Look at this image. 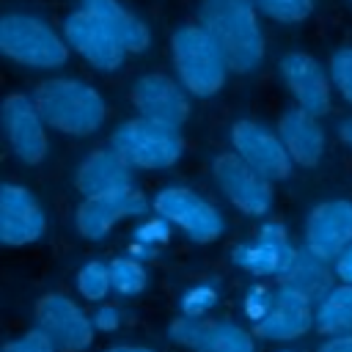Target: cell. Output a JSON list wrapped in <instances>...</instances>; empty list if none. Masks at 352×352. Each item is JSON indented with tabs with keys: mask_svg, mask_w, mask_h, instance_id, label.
Instances as JSON below:
<instances>
[{
	"mask_svg": "<svg viewBox=\"0 0 352 352\" xmlns=\"http://www.w3.org/2000/svg\"><path fill=\"white\" fill-rule=\"evenodd\" d=\"M198 22L226 52L231 72L250 74L264 60V33L253 0H201Z\"/></svg>",
	"mask_w": 352,
	"mask_h": 352,
	"instance_id": "6da1fadb",
	"label": "cell"
},
{
	"mask_svg": "<svg viewBox=\"0 0 352 352\" xmlns=\"http://www.w3.org/2000/svg\"><path fill=\"white\" fill-rule=\"evenodd\" d=\"M33 99L47 126L69 138H88L99 132L107 118L102 94L77 77H50L36 85Z\"/></svg>",
	"mask_w": 352,
	"mask_h": 352,
	"instance_id": "7a4b0ae2",
	"label": "cell"
},
{
	"mask_svg": "<svg viewBox=\"0 0 352 352\" xmlns=\"http://www.w3.org/2000/svg\"><path fill=\"white\" fill-rule=\"evenodd\" d=\"M170 60L176 69V80L198 99H209L220 94L226 77L231 72L226 52L212 38V33L198 25H182L170 36Z\"/></svg>",
	"mask_w": 352,
	"mask_h": 352,
	"instance_id": "3957f363",
	"label": "cell"
},
{
	"mask_svg": "<svg viewBox=\"0 0 352 352\" xmlns=\"http://www.w3.org/2000/svg\"><path fill=\"white\" fill-rule=\"evenodd\" d=\"M0 50L16 66L41 72L60 69L72 52L63 33L28 11H8L0 19Z\"/></svg>",
	"mask_w": 352,
	"mask_h": 352,
	"instance_id": "277c9868",
	"label": "cell"
},
{
	"mask_svg": "<svg viewBox=\"0 0 352 352\" xmlns=\"http://www.w3.org/2000/svg\"><path fill=\"white\" fill-rule=\"evenodd\" d=\"M110 146L135 168V170H168L184 154V140L179 126L160 124L154 118L138 116L116 126Z\"/></svg>",
	"mask_w": 352,
	"mask_h": 352,
	"instance_id": "5b68a950",
	"label": "cell"
},
{
	"mask_svg": "<svg viewBox=\"0 0 352 352\" xmlns=\"http://www.w3.org/2000/svg\"><path fill=\"white\" fill-rule=\"evenodd\" d=\"M151 206H154V212L168 217L173 223V228L182 231L195 245H209V242L220 239L226 231L223 212L209 198H204L201 192H195L190 187L170 184L154 195Z\"/></svg>",
	"mask_w": 352,
	"mask_h": 352,
	"instance_id": "8992f818",
	"label": "cell"
},
{
	"mask_svg": "<svg viewBox=\"0 0 352 352\" xmlns=\"http://www.w3.org/2000/svg\"><path fill=\"white\" fill-rule=\"evenodd\" d=\"M300 248H294L289 231L278 220H264L258 231L231 248V264L258 280H280L292 267Z\"/></svg>",
	"mask_w": 352,
	"mask_h": 352,
	"instance_id": "52a82bcc",
	"label": "cell"
},
{
	"mask_svg": "<svg viewBox=\"0 0 352 352\" xmlns=\"http://www.w3.org/2000/svg\"><path fill=\"white\" fill-rule=\"evenodd\" d=\"M212 176L220 195L248 217H267L272 209V182L250 168L234 148L217 154L212 162Z\"/></svg>",
	"mask_w": 352,
	"mask_h": 352,
	"instance_id": "ba28073f",
	"label": "cell"
},
{
	"mask_svg": "<svg viewBox=\"0 0 352 352\" xmlns=\"http://www.w3.org/2000/svg\"><path fill=\"white\" fill-rule=\"evenodd\" d=\"M33 316H36V327L55 344L58 352H85L94 344L96 336L94 319L80 308L77 300L60 292H50L38 297Z\"/></svg>",
	"mask_w": 352,
	"mask_h": 352,
	"instance_id": "9c48e42d",
	"label": "cell"
},
{
	"mask_svg": "<svg viewBox=\"0 0 352 352\" xmlns=\"http://www.w3.org/2000/svg\"><path fill=\"white\" fill-rule=\"evenodd\" d=\"M60 33L66 36L72 52H77L96 72H116V69H121L124 58L129 55L124 41L96 14H91L82 6H77L63 19Z\"/></svg>",
	"mask_w": 352,
	"mask_h": 352,
	"instance_id": "30bf717a",
	"label": "cell"
},
{
	"mask_svg": "<svg viewBox=\"0 0 352 352\" xmlns=\"http://www.w3.org/2000/svg\"><path fill=\"white\" fill-rule=\"evenodd\" d=\"M228 138H231V148L270 182H283L292 176L294 160L278 129H270L267 124L253 118H239L231 124Z\"/></svg>",
	"mask_w": 352,
	"mask_h": 352,
	"instance_id": "8fae6325",
	"label": "cell"
},
{
	"mask_svg": "<svg viewBox=\"0 0 352 352\" xmlns=\"http://www.w3.org/2000/svg\"><path fill=\"white\" fill-rule=\"evenodd\" d=\"M151 201L146 198V192L135 184L124 187V190H116V192H107V195H91L85 198L77 212H74V226L80 231V236L96 242V239H104L121 220H138L143 214H148Z\"/></svg>",
	"mask_w": 352,
	"mask_h": 352,
	"instance_id": "7c38bea8",
	"label": "cell"
},
{
	"mask_svg": "<svg viewBox=\"0 0 352 352\" xmlns=\"http://www.w3.org/2000/svg\"><path fill=\"white\" fill-rule=\"evenodd\" d=\"M168 341L190 352H256V333L226 319L179 316L168 324Z\"/></svg>",
	"mask_w": 352,
	"mask_h": 352,
	"instance_id": "4fadbf2b",
	"label": "cell"
},
{
	"mask_svg": "<svg viewBox=\"0 0 352 352\" xmlns=\"http://www.w3.org/2000/svg\"><path fill=\"white\" fill-rule=\"evenodd\" d=\"M3 132L22 165H41L50 151L47 121L33 96L8 94L3 102Z\"/></svg>",
	"mask_w": 352,
	"mask_h": 352,
	"instance_id": "5bb4252c",
	"label": "cell"
},
{
	"mask_svg": "<svg viewBox=\"0 0 352 352\" xmlns=\"http://www.w3.org/2000/svg\"><path fill=\"white\" fill-rule=\"evenodd\" d=\"M278 74L280 82L286 85V91L292 94L294 104L314 113V116H324L333 104V77L330 72L308 52H286L278 63Z\"/></svg>",
	"mask_w": 352,
	"mask_h": 352,
	"instance_id": "9a60e30c",
	"label": "cell"
},
{
	"mask_svg": "<svg viewBox=\"0 0 352 352\" xmlns=\"http://www.w3.org/2000/svg\"><path fill=\"white\" fill-rule=\"evenodd\" d=\"M47 214L38 198L22 184H3L0 190V242L6 248H25L44 236Z\"/></svg>",
	"mask_w": 352,
	"mask_h": 352,
	"instance_id": "2e32d148",
	"label": "cell"
},
{
	"mask_svg": "<svg viewBox=\"0 0 352 352\" xmlns=\"http://www.w3.org/2000/svg\"><path fill=\"white\" fill-rule=\"evenodd\" d=\"M187 94L190 91L168 74H143L132 82L129 102L138 110V116H146L160 124H170V126L182 129L184 121L190 118Z\"/></svg>",
	"mask_w": 352,
	"mask_h": 352,
	"instance_id": "e0dca14e",
	"label": "cell"
},
{
	"mask_svg": "<svg viewBox=\"0 0 352 352\" xmlns=\"http://www.w3.org/2000/svg\"><path fill=\"white\" fill-rule=\"evenodd\" d=\"M352 245V201L330 198L316 204L305 217V248L336 261Z\"/></svg>",
	"mask_w": 352,
	"mask_h": 352,
	"instance_id": "ac0fdd59",
	"label": "cell"
},
{
	"mask_svg": "<svg viewBox=\"0 0 352 352\" xmlns=\"http://www.w3.org/2000/svg\"><path fill=\"white\" fill-rule=\"evenodd\" d=\"M314 327V302L278 286L275 302L267 311L264 319H258L253 324L256 338L261 341H272V344H289L302 338L308 330Z\"/></svg>",
	"mask_w": 352,
	"mask_h": 352,
	"instance_id": "d6986e66",
	"label": "cell"
},
{
	"mask_svg": "<svg viewBox=\"0 0 352 352\" xmlns=\"http://www.w3.org/2000/svg\"><path fill=\"white\" fill-rule=\"evenodd\" d=\"M132 165L113 148H96L88 157H82V162L74 170V187L82 192V198L91 195H107L116 190H124L132 182Z\"/></svg>",
	"mask_w": 352,
	"mask_h": 352,
	"instance_id": "ffe728a7",
	"label": "cell"
},
{
	"mask_svg": "<svg viewBox=\"0 0 352 352\" xmlns=\"http://www.w3.org/2000/svg\"><path fill=\"white\" fill-rule=\"evenodd\" d=\"M278 132H280L294 165L314 168L324 157V129L319 124V116L294 104L292 110H286L280 116Z\"/></svg>",
	"mask_w": 352,
	"mask_h": 352,
	"instance_id": "44dd1931",
	"label": "cell"
},
{
	"mask_svg": "<svg viewBox=\"0 0 352 352\" xmlns=\"http://www.w3.org/2000/svg\"><path fill=\"white\" fill-rule=\"evenodd\" d=\"M336 280H338V275H336L333 261L302 245L297 250L292 267L280 278V286L289 289V292H294V294H300V297H305V300H311L316 305L336 286Z\"/></svg>",
	"mask_w": 352,
	"mask_h": 352,
	"instance_id": "7402d4cb",
	"label": "cell"
},
{
	"mask_svg": "<svg viewBox=\"0 0 352 352\" xmlns=\"http://www.w3.org/2000/svg\"><path fill=\"white\" fill-rule=\"evenodd\" d=\"M82 8H88L91 14H96L126 47V52H143L151 41V30L148 25L132 11L126 8L121 0H80Z\"/></svg>",
	"mask_w": 352,
	"mask_h": 352,
	"instance_id": "603a6c76",
	"label": "cell"
},
{
	"mask_svg": "<svg viewBox=\"0 0 352 352\" xmlns=\"http://www.w3.org/2000/svg\"><path fill=\"white\" fill-rule=\"evenodd\" d=\"M314 327L322 336L352 333V283H336L314 305Z\"/></svg>",
	"mask_w": 352,
	"mask_h": 352,
	"instance_id": "cb8c5ba5",
	"label": "cell"
},
{
	"mask_svg": "<svg viewBox=\"0 0 352 352\" xmlns=\"http://www.w3.org/2000/svg\"><path fill=\"white\" fill-rule=\"evenodd\" d=\"M173 236V223L168 217H162L160 212H151V214H143L135 228L129 231V239H126V253L148 261L154 256H160L168 242Z\"/></svg>",
	"mask_w": 352,
	"mask_h": 352,
	"instance_id": "d4e9b609",
	"label": "cell"
},
{
	"mask_svg": "<svg viewBox=\"0 0 352 352\" xmlns=\"http://www.w3.org/2000/svg\"><path fill=\"white\" fill-rule=\"evenodd\" d=\"M110 278H113V294L118 297H138L148 286V270L143 258L126 253L110 261Z\"/></svg>",
	"mask_w": 352,
	"mask_h": 352,
	"instance_id": "484cf974",
	"label": "cell"
},
{
	"mask_svg": "<svg viewBox=\"0 0 352 352\" xmlns=\"http://www.w3.org/2000/svg\"><path fill=\"white\" fill-rule=\"evenodd\" d=\"M74 286H77V294H80L85 302H104V300L113 294L110 261H99V258L85 261V264L77 270Z\"/></svg>",
	"mask_w": 352,
	"mask_h": 352,
	"instance_id": "4316f807",
	"label": "cell"
},
{
	"mask_svg": "<svg viewBox=\"0 0 352 352\" xmlns=\"http://www.w3.org/2000/svg\"><path fill=\"white\" fill-rule=\"evenodd\" d=\"M220 300V289L217 283L212 280H198L192 283L190 289H184V294L179 297V308L184 316H195V319H204Z\"/></svg>",
	"mask_w": 352,
	"mask_h": 352,
	"instance_id": "83f0119b",
	"label": "cell"
},
{
	"mask_svg": "<svg viewBox=\"0 0 352 352\" xmlns=\"http://www.w3.org/2000/svg\"><path fill=\"white\" fill-rule=\"evenodd\" d=\"M253 3L258 14H264L272 22H286V25L308 19L316 6V0H253Z\"/></svg>",
	"mask_w": 352,
	"mask_h": 352,
	"instance_id": "f1b7e54d",
	"label": "cell"
},
{
	"mask_svg": "<svg viewBox=\"0 0 352 352\" xmlns=\"http://www.w3.org/2000/svg\"><path fill=\"white\" fill-rule=\"evenodd\" d=\"M275 294H278V289H272V286H267V283H253V286H248L245 294H242V314H245V319H248L250 324H256L258 319H264L267 311H270L272 302H275Z\"/></svg>",
	"mask_w": 352,
	"mask_h": 352,
	"instance_id": "f546056e",
	"label": "cell"
},
{
	"mask_svg": "<svg viewBox=\"0 0 352 352\" xmlns=\"http://www.w3.org/2000/svg\"><path fill=\"white\" fill-rule=\"evenodd\" d=\"M330 77L346 104H352V47H341L330 58Z\"/></svg>",
	"mask_w": 352,
	"mask_h": 352,
	"instance_id": "4dcf8cb0",
	"label": "cell"
},
{
	"mask_svg": "<svg viewBox=\"0 0 352 352\" xmlns=\"http://www.w3.org/2000/svg\"><path fill=\"white\" fill-rule=\"evenodd\" d=\"M91 319H94L96 333L110 336V333H118L121 330V324H124V308L118 302H107L104 300V302H96Z\"/></svg>",
	"mask_w": 352,
	"mask_h": 352,
	"instance_id": "1f68e13d",
	"label": "cell"
},
{
	"mask_svg": "<svg viewBox=\"0 0 352 352\" xmlns=\"http://www.w3.org/2000/svg\"><path fill=\"white\" fill-rule=\"evenodd\" d=\"M3 352H58V349H55V344H52L38 327H33V330H28V333L11 338V341L3 346Z\"/></svg>",
	"mask_w": 352,
	"mask_h": 352,
	"instance_id": "d6a6232c",
	"label": "cell"
},
{
	"mask_svg": "<svg viewBox=\"0 0 352 352\" xmlns=\"http://www.w3.org/2000/svg\"><path fill=\"white\" fill-rule=\"evenodd\" d=\"M316 352H352V333L324 336V341L316 346Z\"/></svg>",
	"mask_w": 352,
	"mask_h": 352,
	"instance_id": "836d02e7",
	"label": "cell"
},
{
	"mask_svg": "<svg viewBox=\"0 0 352 352\" xmlns=\"http://www.w3.org/2000/svg\"><path fill=\"white\" fill-rule=\"evenodd\" d=\"M333 267H336V275L341 283H352V245L333 261Z\"/></svg>",
	"mask_w": 352,
	"mask_h": 352,
	"instance_id": "e575fe53",
	"label": "cell"
},
{
	"mask_svg": "<svg viewBox=\"0 0 352 352\" xmlns=\"http://www.w3.org/2000/svg\"><path fill=\"white\" fill-rule=\"evenodd\" d=\"M338 138L344 140V146L352 151V116L349 118H344L341 124H338Z\"/></svg>",
	"mask_w": 352,
	"mask_h": 352,
	"instance_id": "d590c367",
	"label": "cell"
},
{
	"mask_svg": "<svg viewBox=\"0 0 352 352\" xmlns=\"http://www.w3.org/2000/svg\"><path fill=\"white\" fill-rule=\"evenodd\" d=\"M102 352H154L148 346H140V344H116V346H107Z\"/></svg>",
	"mask_w": 352,
	"mask_h": 352,
	"instance_id": "8d00e7d4",
	"label": "cell"
},
{
	"mask_svg": "<svg viewBox=\"0 0 352 352\" xmlns=\"http://www.w3.org/2000/svg\"><path fill=\"white\" fill-rule=\"evenodd\" d=\"M283 352H286V349H283Z\"/></svg>",
	"mask_w": 352,
	"mask_h": 352,
	"instance_id": "74e56055",
	"label": "cell"
}]
</instances>
